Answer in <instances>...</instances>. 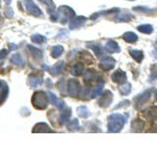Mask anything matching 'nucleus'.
Segmentation results:
<instances>
[{
  "label": "nucleus",
  "instance_id": "e433bc0d",
  "mask_svg": "<svg viewBox=\"0 0 157 147\" xmlns=\"http://www.w3.org/2000/svg\"><path fill=\"white\" fill-rule=\"evenodd\" d=\"M7 54H8V51L6 49H1V50H0V59H4L7 56Z\"/></svg>",
  "mask_w": 157,
  "mask_h": 147
},
{
  "label": "nucleus",
  "instance_id": "7c9ffc66",
  "mask_svg": "<svg viewBox=\"0 0 157 147\" xmlns=\"http://www.w3.org/2000/svg\"><path fill=\"white\" fill-rule=\"evenodd\" d=\"M78 127H80V125H78V121L77 119H73L70 122H68V129L69 130H78Z\"/></svg>",
  "mask_w": 157,
  "mask_h": 147
},
{
  "label": "nucleus",
  "instance_id": "a211bd4d",
  "mask_svg": "<svg viewBox=\"0 0 157 147\" xmlns=\"http://www.w3.org/2000/svg\"><path fill=\"white\" fill-rule=\"evenodd\" d=\"M70 117H71V109L69 107L65 106V108L63 109L61 115H60V118H59V121H60L61 124H65V123L69 122Z\"/></svg>",
  "mask_w": 157,
  "mask_h": 147
},
{
  "label": "nucleus",
  "instance_id": "f3484780",
  "mask_svg": "<svg viewBox=\"0 0 157 147\" xmlns=\"http://www.w3.org/2000/svg\"><path fill=\"white\" fill-rule=\"evenodd\" d=\"M33 132H54L46 123H38L34 126Z\"/></svg>",
  "mask_w": 157,
  "mask_h": 147
},
{
  "label": "nucleus",
  "instance_id": "37998d69",
  "mask_svg": "<svg viewBox=\"0 0 157 147\" xmlns=\"http://www.w3.org/2000/svg\"><path fill=\"white\" fill-rule=\"evenodd\" d=\"M155 95H156V98H157V91H156V93H155Z\"/></svg>",
  "mask_w": 157,
  "mask_h": 147
},
{
  "label": "nucleus",
  "instance_id": "c9c22d12",
  "mask_svg": "<svg viewBox=\"0 0 157 147\" xmlns=\"http://www.w3.org/2000/svg\"><path fill=\"white\" fill-rule=\"evenodd\" d=\"M5 15H6V17H8V18H12L13 15H14L13 9L10 8V7H7L6 10H5Z\"/></svg>",
  "mask_w": 157,
  "mask_h": 147
},
{
  "label": "nucleus",
  "instance_id": "2eb2a0df",
  "mask_svg": "<svg viewBox=\"0 0 157 147\" xmlns=\"http://www.w3.org/2000/svg\"><path fill=\"white\" fill-rule=\"evenodd\" d=\"M104 49L109 53H118L120 52V46L118 45V43L114 40H109L107 41V43L105 44Z\"/></svg>",
  "mask_w": 157,
  "mask_h": 147
},
{
  "label": "nucleus",
  "instance_id": "473e14b6",
  "mask_svg": "<svg viewBox=\"0 0 157 147\" xmlns=\"http://www.w3.org/2000/svg\"><path fill=\"white\" fill-rule=\"evenodd\" d=\"M32 41L34 42V43H37V44H42L45 42V37H44L43 36H41V34H33V36L31 37Z\"/></svg>",
  "mask_w": 157,
  "mask_h": 147
},
{
  "label": "nucleus",
  "instance_id": "4c0bfd02",
  "mask_svg": "<svg viewBox=\"0 0 157 147\" xmlns=\"http://www.w3.org/2000/svg\"><path fill=\"white\" fill-rule=\"evenodd\" d=\"M151 76L152 77H157V66H153L151 69Z\"/></svg>",
  "mask_w": 157,
  "mask_h": 147
},
{
  "label": "nucleus",
  "instance_id": "f03ea898",
  "mask_svg": "<svg viewBox=\"0 0 157 147\" xmlns=\"http://www.w3.org/2000/svg\"><path fill=\"white\" fill-rule=\"evenodd\" d=\"M48 94L44 91H36L33 93L32 98V103L34 108L38 110H44L48 105Z\"/></svg>",
  "mask_w": 157,
  "mask_h": 147
},
{
  "label": "nucleus",
  "instance_id": "2f4dec72",
  "mask_svg": "<svg viewBox=\"0 0 157 147\" xmlns=\"http://www.w3.org/2000/svg\"><path fill=\"white\" fill-rule=\"evenodd\" d=\"M38 1L43 3L44 5H46L49 13H52V12L55 11V4L53 3L52 0H38Z\"/></svg>",
  "mask_w": 157,
  "mask_h": 147
},
{
  "label": "nucleus",
  "instance_id": "4468645a",
  "mask_svg": "<svg viewBox=\"0 0 157 147\" xmlns=\"http://www.w3.org/2000/svg\"><path fill=\"white\" fill-rule=\"evenodd\" d=\"M47 94H48L49 101H50L53 105L57 106L59 109H61V110H63L64 108H65L66 105H65V103H64V101H62V100L59 99V98H57V96L55 94H53L52 92H48Z\"/></svg>",
  "mask_w": 157,
  "mask_h": 147
},
{
  "label": "nucleus",
  "instance_id": "39448f33",
  "mask_svg": "<svg viewBox=\"0 0 157 147\" xmlns=\"http://www.w3.org/2000/svg\"><path fill=\"white\" fill-rule=\"evenodd\" d=\"M24 4L27 11L31 15H33L34 17H42L43 14L41 12V10L38 8V6L33 0H24Z\"/></svg>",
  "mask_w": 157,
  "mask_h": 147
},
{
  "label": "nucleus",
  "instance_id": "423d86ee",
  "mask_svg": "<svg viewBox=\"0 0 157 147\" xmlns=\"http://www.w3.org/2000/svg\"><path fill=\"white\" fill-rule=\"evenodd\" d=\"M115 59L110 56H102L99 61V67L103 71H110L115 66Z\"/></svg>",
  "mask_w": 157,
  "mask_h": 147
},
{
  "label": "nucleus",
  "instance_id": "5701e85b",
  "mask_svg": "<svg viewBox=\"0 0 157 147\" xmlns=\"http://www.w3.org/2000/svg\"><path fill=\"white\" fill-rule=\"evenodd\" d=\"M115 21L116 22H129L132 19V15L130 13H120L119 15H117L115 17Z\"/></svg>",
  "mask_w": 157,
  "mask_h": 147
},
{
  "label": "nucleus",
  "instance_id": "6ab92c4d",
  "mask_svg": "<svg viewBox=\"0 0 157 147\" xmlns=\"http://www.w3.org/2000/svg\"><path fill=\"white\" fill-rule=\"evenodd\" d=\"M83 70H85V67H83V65L82 63H78L76 64V65H74L72 70H71V73L73 76H76V77H78L82 75L83 73Z\"/></svg>",
  "mask_w": 157,
  "mask_h": 147
},
{
  "label": "nucleus",
  "instance_id": "79ce46f5",
  "mask_svg": "<svg viewBox=\"0 0 157 147\" xmlns=\"http://www.w3.org/2000/svg\"><path fill=\"white\" fill-rule=\"evenodd\" d=\"M128 1H135V0H128Z\"/></svg>",
  "mask_w": 157,
  "mask_h": 147
},
{
  "label": "nucleus",
  "instance_id": "58836bf2",
  "mask_svg": "<svg viewBox=\"0 0 157 147\" xmlns=\"http://www.w3.org/2000/svg\"><path fill=\"white\" fill-rule=\"evenodd\" d=\"M4 1H5V3H6V4H10V3L12 2V0H4Z\"/></svg>",
  "mask_w": 157,
  "mask_h": 147
},
{
  "label": "nucleus",
  "instance_id": "9d476101",
  "mask_svg": "<svg viewBox=\"0 0 157 147\" xmlns=\"http://www.w3.org/2000/svg\"><path fill=\"white\" fill-rule=\"evenodd\" d=\"M46 70H48V72L51 74L52 76L57 77L60 74H62L63 70H64V62L63 61H59L58 63H56L52 68H45Z\"/></svg>",
  "mask_w": 157,
  "mask_h": 147
},
{
  "label": "nucleus",
  "instance_id": "c85d7f7f",
  "mask_svg": "<svg viewBox=\"0 0 157 147\" xmlns=\"http://www.w3.org/2000/svg\"><path fill=\"white\" fill-rule=\"evenodd\" d=\"M8 93H9V88L7 85H4L1 92H0V105H2L3 103L6 101L7 99V96H8Z\"/></svg>",
  "mask_w": 157,
  "mask_h": 147
},
{
  "label": "nucleus",
  "instance_id": "7ed1b4c3",
  "mask_svg": "<svg viewBox=\"0 0 157 147\" xmlns=\"http://www.w3.org/2000/svg\"><path fill=\"white\" fill-rule=\"evenodd\" d=\"M58 14L62 24H66L68 21L75 18V12L69 6H60L58 8Z\"/></svg>",
  "mask_w": 157,
  "mask_h": 147
},
{
  "label": "nucleus",
  "instance_id": "6e6552de",
  "mask_svg": "<svg viewBox=\"0 0 157 147\" xmlns=\"http://www.w3.org/2000/svg\"><path fill=\"white\" fill-rule=\"evenodd\" d=\"M112 100H113L112 92L109 90H105L104 93H102L99 100H98V105H99L101 108H107L110 106Z\"/></svg>",
  "mask_w": 157,
  "mask_h": 147
},
{
  "label": "nucleus",
  "instance_id": "aec40b11",
  "mask_svg": "<svg viewBox=\"0 0 157 147\" xmlns=\"http://www.w3.org/2000/svg\"><path fill=\"white\" fill-rule=\"evenodd\" d=\"M144 123L142 122L140 119H136L134 122L132 123V131H136V132H140L142 131V129H144Z\"/></svg>",
  "mask_w": 157,
  "mask_h": 147
},
{
  "label": "nucleus",
  "instance_id": "ddd939ff",
  "mask_svg": "<svg viewBox=\"0 0 157 147\" xmlns=\"http://www.w3.org/2000/svg\"><path fill=\"white\" fill-rule=\"evenodd\" d=\"M86 18L83 17V16H80V17H75L74 18L71 23H70V26H69V28H70V29H76L78 28L82 27L83 24L86 23Z\"/></svg>",
  "mask_w": 157,
  "mask_h": 147
},
{
  "label": "nucleus",
  "instance_id": "9b49d317",
  "mask_svg": "<svg viewBox=\"0 0 157 147\" xmlns=\"http://www.w3.org/2000/svg\"><path fill=\"white\" fill-rule=\"evenodd\" d=\"M83 78H85V81L86 83H88V85H91V83L96 82V81H99V80H97V74H96V72L94 70H92V69H90V70L86 71Z\"/></svg>",
  "mask_w": 157,
  "mask_h": 147
},
{
  "label": "nucleus",
  "instance_id": "0eeeda50",
  "mask_svg": "<svg viewBox=\"0 0 157 147\" xmlns=\"http://www.w3.org/2000/svg\"><path fill=\"white\" fill-rule=\"evenodd\" d=\"M150 96H151V90L149 89H147L142 93H140V94H139L135 98V107L136 109H140L144 103H146L149 100Z\"/></svg>",
  "mask_w": 157,
  "mask_h": 147
},
{
  "label": "nucleus",
  "instance_id": "a878e982",
  "mask_svg": "<svg viewBox=\"0 0 157 147\" xmlns=\"http://www.w3.org/2000/svg\"><path fill=\"white\" fill-rule=\"evenodd\" d=\"M63 51H64V47L62 45H55L51 49V56L53 58H57L59 56H61Z\"/></svg>",
  "mask_w": 157,
  "mask_h": 147
},
{
  "label": "nucleus",
  "instance_id": "b1692460",
  "mask_svg": "<svg viewBox=\"0 0 157 147\" xmlns=\"http://www.w3.org/2000/svg\"><path fill=\"white\" fill-rule=\"evenodd\" d=\"M28 48L29 49V51H31L32 55L36 59V60H40L42 59V51L39 50L38 48H36L32 45H28Z\"/></svg>",
  "mask_w": 157,
  "mask_h": 147
},
{
  "label": "nucleus",
  "instance_id": "bb28decb",
  "mask_svg": "<svg viewBox=\"0 0 157 147\" xmlns=\"http://www.w3.org/2000/svg\"><path fill=\"white\" fill-rule=\"evenodd\" d=\"M77 111H78V115L80 116L81 118H83V119H86V118L90 115V110H88L86 106H80V107H78Z\"/></svg>",
  "mask_w": 157,
  "mask_h": 147
},
{
  "label": "nucleus",
  "instance_id": "4be33fe9",
  "mask_svg": "<svg viewBox=\"0 0 157 147\" xmlns=\"http://www.w3.org/2000/svg\"><path fill=\"white\" fill-rule=\"evenodd\" d=\"M130 54L131 56L135 59L136 62H141L144 59V52L140 50H136V49H130Z\"/></svg>",
  "mask_w": 157,
  "mask_h": 147
},
{
  "label": "nucleus",
  "instance_id": "412c9836",
  "mask_svg": "<svg viewBox=\"0 0 157 147\" xmlns=\"http://www.w3.org/2000/svg\"><path fill=\"white\" fill-rule=\"evenodd\" d=\"M123 38H124L125 40L127 42H129V43H135L137 40V36L132 32H127L124 33Z\"/></svg>",
  "mask_w": 157,
  "mask_h": 147
},
{
  "label": "nucleus",
  "instance_id": "20e7f679",
  "mask_svg": "<svg viewBox=\"0 0 157 147\" xmlns=\"http://www.w3.org/2000/svg\"><path fill=\"white\" fill-rule=\"evenodd\" d=\"M67 90H68V93L70 96H72V97L78 96L81 93V90H82V86H81L80 81L75 80V78L69 80L68 83H67Z\"/></svg>",
  "mask_w": 157,
  "mask_h": 147
},
{
  "label": "nucleus",
  "instance_id": "ea45409f",
  "mask_svg": "<svg viewBox=\"0 0 157 147\" xmlns=\"http://www.w3.org/2000/svg\"><path fill=\"white\" fill-rule=\"evenodd\" d=\"M154 55H155V56H156V58H157V49L154 51Z\"/></svg>",
  "mask_w": 157,
  "mask_h": 147
},
{
  "label": "nucleus",
  "instance_id": "1a4fd4ad",
  "mask_svg": "<svg viewBox=\"0 0 157 147\" xmlns=\"http://www.w3.org/2000/svg\"><path fill=\"white\" fill-rule=\"evenodd\" d=\"M111 78L114 82L119 83V85H123V83H125L127 81V75L124 71L117 70L111 75Z\"/></svg>",
  "mask_w": 157,
  "mask_h": 147
},
{
  "label": "nucleus",
  "instance_id": "dca6fc26",
  "mask_svg": "<svg viewBox=\"0 0 157 147\" xmlns=\"http://www.w3.org/2000/svg\"><path fill=\"white\" fill-rule=\"evenodd\" d=\"M144 117L149 121L157 120V106L150 107L144 111Z\"/></svg>",
  "mask_w": 157,
  "mask_h": 147
},
{
  "label": "nucleus",
  "instance_id": "f8f14e48",
  "mask_svg": "<svg viewBox=\"0 0 157 147\" xmlns=\"http://www.w3.org/2000/svg\"><path fill=\"white\" fill-rule=\"evenodd\" d=\"M42 76L40 75H32L29 76V78H28V83L29 85H31L32 87H37L39 85H42Z\"/></svg>",
  "mask_w": 157,
  "mask_h": 147
},
{
  "label": "nucleus",
  "instance_id": "c756f323",
  "mask_svg": "<svg viewBox=\"0 0 157 147\" xmlns=\"http://www.w3.org/2000/svg\"><path fill=\"white\" fill-rule=\"evenodd\" d=\"M11 62L14 64V65H17V66L24 65V59L22 58L21 55H19V54H14L11 58Z\"/></svg>",
  "mask_w": 157,
  "mask_h": 147
},
{
  "label": "nucleus",
  "instance_id": "cd10ccee",
  "mask_svg": "<svg viewBox=\"0 0 157 147\" xmlns=\"http://www.w3.org/2000/svg\"><path fill=\"white\" fill-rule=\"evenodd\" d=\"M119 91L122 95H128L131 92V85L129 82H125L119 87Z\"/></svg>",
  "mask_w": 157,
  "mask_h": 147
},
{
  "label": "nucleus",
  "instance_id": "a19ab883",
  "mask_svg": "<svg viewBox=\"0 0 157 147\" xmlns=\"http://www.w3.org/2000/svg\"><path fill=\"white\" fill-rule=\"evenodd\" d=\"M2 87V82H1V81H0V88Z\"/></svg>",
  "mask_w": 157,
  "mask_h": 147
},
{
  "label": "nucleus",
  "instance_id": "f257e3e1",
  "mask_svg": "<svg viewBox=\"0 0 157 147\" xmlns=\"http://www.w3.org/2000/svg\"><path fill=\"white\" fill-rule=\"evenodd\" d=\"M126 123V118L123 116L122 114H112L108 117V132H113V134H116V132H119L123 126H124Z\"/></svg>",
  "mask_w": 157,
  "mask_h": 147
},
{
  "label": "nucleus",
  "instance_id": "72a5a7b5",
  "mask_svg": "<svg viewBox=\"0 0 157 147\" xmlns=\"http://www.w3.org/2000/svg\"><path fill=\"white\" fill-rule=\"evenodd\" d=\"M90 47L92 48V50L94 51V53L96 54V56H101L103 53V49L102 47L99 45V44H92L90 45Z\"/></svg>",
  "mask_w": 157,
  "mask_h": 147
},
{
  "label": "nucleus",
  "instance_id": "f704fd0d",
  "mask_svg": "<svg viewBox=\"0 0 157 147\" xmlns=\"http://www.w3.org/2000/svg\"><path fill=\"white\" fill-rule=\"evenodd\" d=\"M134 10H135V11L141 12V13H144V14H148V15H151V14H152V10L149 9V8H146V7L137 6V7H135Z\"/></svg>",
  "mask_w": 157,
  "mask_h": 147
},
{
  "label": "nucleus",
  "instance_id": "393cba45",
  "mask_svg": "<svg viewBox=\"0 0 157 147\" xmlns=\"http://www.w3.org/2000/svg\"><path fill=\"white\" fill-rule=\"evenodd\" d=\"M137 31L142 32V33H145V34H149L153 32V27L151 24H141V26L137 27Z\"/></svg>",
  "mask_w": 157,
  "mask_h": 147
}]
</instances>
